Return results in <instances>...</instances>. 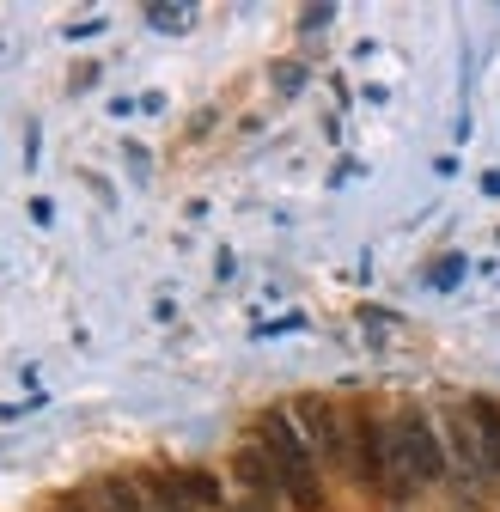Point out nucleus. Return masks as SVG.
I'll list each match as a JSON object with an SVG mask.
<instances>
[{
	"instance_id": "nucleus-5",
	"label": "nucleus",
	"mask_w": 500,
	"mask_h": 512,
	"mask_svg": "<svg viewBox=\"0 0 500 512\" xmlns=\"http://www.w3.org/2000/svg\"><path fill=\"white\" fill-rule=\"evenodd\" d=\"M440 433H446V458H452V470L458 476H482V439H476V421H470V409L458 415H446L440 421Z\"/></svg>"
},
{
	"instance_id": "nucleus-7",
	"label": "nucleus",
	"mask_w": 500,
	"mask_h": 512,
	"mask_svg": "<svg viewBox=\"0 0 500 512\" xmlns=\"http://www.w3.org/2000/svg\"><path fill=\"white\" fill-rule=\"evenodd\" d=\"M232 470H238V482L257 494V500H287L281 494V476H275V458L263 452V445H244V452L232 458Z\"/></svg>"
},
{
	"instance_id": "nucleus-1",
	"label": "nucleus",
	"mask_w": 500,
	"mask_h": 512,
	"mask_svg": "<svg viewBox=\"0 0 500 512\" xmlns=\"http://www.w3.org/2000/svg\"><path fill=\"white\" fill-rule=\"evenodd\" d=\"M452 458H446V433L427 409H403L391 421V482L385 494H415L427 482H446Z\"/></svg>"
},
{
	"instance_id": "nucleus-8",
	"label": "nucleus",
	"mask_w": 500,
	"mask_h": 512,
	"mask_svg": "<svg viewBox=\"0 0 500 512\" xmlns=\"http://www.w3.org/2000/svg\"><path fill=\"white\" fill-rule=\"evenodd\" d=\"M147 500H153V512H196V494H190V482H183L177 470H153L147 476Z\"/></svg>"
},
{
	"instance_id": "nucleus-2",
	"label": "nucleus",
	"mask_w": 500,
	"mask_h": 512,
	"mask_svg": "<svg viewBox=\"0 0 500 512\" xmlns=\"http://www.w3.org/2000/svg\"><path fill=\"white\" fill-rule=\"evenodd\" d=\"M257 445L275 458V476H281V494L293 512H324V482H318V452L305 445L299 421L287 409H263L257 421Z\"/></svg>"
},
{
	"instance_id": "nucleus-4",
	"label": "nucleus",
	"mask_w": 500,
	"mask_h": 512,
	"mask_svg": "<svg viewBox=\"0 0 500 512\" xmlns=\"http://www.w3.org/2000/svg\"><path fill=\"white\" fill-rule=\"evenodd\" d=\"M287 415L299 421V433H305L311 452H318V464L348 470V409H336V403H324V397H299Z\"/></svg>"
},
{
	"instance_id": "nucleus-12",
	"label": "nucleus",
	"mask_w": 500,
	"mask_h": 512,
	"mask_svg": "<svg viewBox=\"0 0 500 512\" xmlns=\"http://www.w3.org/2000/svg\"><path fill=\"white\" fill-rule=\"evenodd\" d=\"M232 512H281V500H257V494H244V500H232Z\"/></svg>"
},
{
	"instance_id": "nucleus-11",
	"label": "nucleus",
	"mask_w": 500,
	"mask_h": 512,
	"mask_svg": "<svg viewBox=\"0 0 500 512\" xmlns=\"http://www.w3.org/2000/svg\"><path fill=\"white\" fill-rule=\"evenodd\" d=\"M183 482H190V494H196L202 506H220V482H214V476H183Z\"/></svg>"
},
{
	"instance_id": "nucleus-3",
	"label": "nucleus",
	"mask_w": 500,
	"mask_h": 512,
	"mask_svg": "<svg viewBox=\"0 0 500 512\" xmlns=\"http://www.w3.org/2000/svg\"><path fill=\"white\" fill-rule=\"evenodd\" d=\"M348 476L360 488L391 482V427L372 409H348Z\"/></svg>"
},
{
	"instance_id": "nucleus-10",
	"label": "nucleus",
	"mask_w": 500,
	"mask_h": 512,
	"mask_svg": "<svg viewBox=\"0 0 500 512\" xmlns=\"http://www.w3.org/2000/svg\"><path fill=\"white\" fill-rule=\"evenodd\" d=\"M147 19H153L159 31H190V19H196V7H147Z\"/></svg>"
},
{
	"instance_id": "nucleus-9",
	"label": "nucleus",
	"mask_w": 500,
	"mask_h": 512,
	"mask_svg": "<svg viewBox=\"0 0 500 512\" xmlns=\"http://www.w3.org/2000/svg\"><path fill=\"white\" fill-rule=\"evenodd\" d=\"M470 421H476V439H482V470L500 476V403H470Z\"/></svg>"
},
{
	"instance_id": "nucleus-6",
	"label": "nucleus",
	"mask_w": 500,
	"mask_h": 512,
	"mask_svg": "<svg viewBox=\"0 0 500 512\" xmlns=\"http://www.w3.org/2000/svg\"><path fill=\"white\" fill-rule=\"evenodd\" d=\"M92 512H153L147 482H135V476H104V482H92Z\"/></svg>"
}]
</instances>
